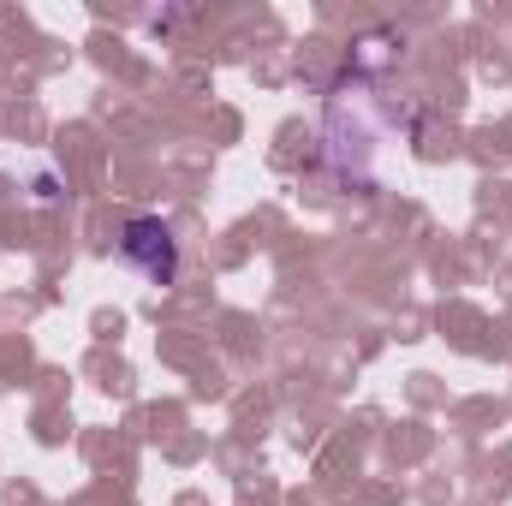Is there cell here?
Instances as JSON below:
<instances>
[{"label": "cell", "instance_id": "cell-1", "mask_svg": "<svg viewBox=\"0 0 512 506\" xmlns=\"http://www.w3.org/2000/svg\"><path fill=\"white\" fill-rule=\"evenodd\" d=\"M120 256L149 280V286H173L179 280V239L161 215H131L120 227Z\"/></svg>", "mask_w": 512, "mask_h": 506}]
</instances>
